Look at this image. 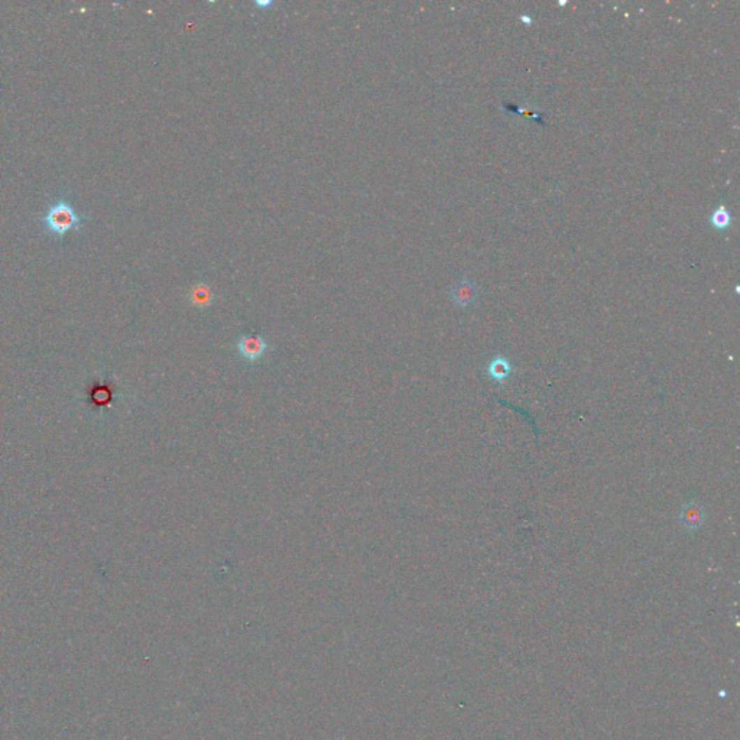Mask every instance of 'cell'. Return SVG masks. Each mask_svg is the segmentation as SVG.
Instances as JSON below:
<instances>
[{"label": "cell", "instance_id": "5b68a950", "mask_svg": "<svg viewBox=\"0 0 740 740\" xmlns=\"http://www.w3.org/2000/svg\"><path fill=\"white\" fill-rule=\"evenodd\" d=\"M479 292L476 285L469 280H461L451 288V300L461 308L472 307L477 303Z\"/></svg>", "mask_w": 740, "mask_h": 740}, {"label": "cell", "instance_id": "52a82bcc", "mask_svg": "<svg viewBox=\"0 0 740 740\" xmlns=\"http://www.w3.org/2000/svg\"><path fill=\"white\" fill-rule=\"evenodd\" d=\"M710 222L713 224L714 228H718V230H723V228H727L732 223V216L729 213V210L725 207V205H720L717 207L713 215L710 217Z\"/></svg>", "mask_w": 740, "mask_h": 740}, {"label": "cell", "instance_id": "ba28073f", "mask_svg": "<svg viewBox=\"0 0 740 740\" xmlns=\"http://www.w3.org/2000/svg\"><path fill=\"white\" fill-rule=\"evenodd\" d=\"M255 5L258 8H268V6H272L273 2H272V0H256Z\"/></svg>", "mask_w": 740, "mask_h": 740}, {"label": "cell", "instance_id": "3957f363", "mask_svg": "<svg viewBox=\"0 0 740 740\" xmlns=\"http://www.w3.org/2000/svg\"><path fill=\"white\" fill-rule=\"evenodd\" d=\"M268 349V343L262 335L258 334H245L239 338L238 350L239 354L249 362H255L261 358Z\"/></svg>", "mask_w": 740, "mask_h": 740}, {"label": "cell", "instance_id": "277c9868", "mask_svg": "<svg viewBox=\"0 0 740 740\" xmlns=\"http://www.w3.org/2000/svg\"><path fill=\"white\" fill-rule=\"evenodd\" d=\"M514 370H515V366L512 361L509 357H506L503 354L495 356L493 358H491L489 363L486 365V375H488V377L493 380L495 384H499V385L505 384L506 380L512 376Z\"/></svg>", "mask_w": 740, "mask_h": 740}, {"label": "cell", "instance_id": "8992f818", "mask_svg": "<svg viewBox=\"0 0 740 740\" xmlns=\"http://www.w3.org/2000/svg\"><path fill=\"white\" fill-rule=\"evenodd\" d=\"M211 300H213V291H211V288L207 284L201 282L193 286L191 291H189V301L197 307H201V308L207 307L211 304Z\"/></svg>", "mask_w": 740, "mask_h": 740}, {"label": "cell", "instance_id": "7a4b0ae2", "mask_svg": "<svg viewBox=\"0 0 740 740\" xmlns=\"http://www.w3.org/2000/svg\"><path fill=\"white\" fill-rule=\"evenodd\" d=\"M706 522L704 506L697 500H688L681 506L680 523L688 532H697L702 530Z\"/></svg>", "mask_w": 740, "mask_h": 740}, {"label": "cell", "instance_id": "6da1fadb", "mask_svg": "<svg viewBox=\"0 0 740 740\" xmlns=\"http://www.w3.org/2000/svg\"><path fill=\"white\" fill-rule=\"evenodd\" d=\"M42 224L54 238H62L71 230L80 231L82 217L75 213L68 201L59 200L45 211V215L42 216Z\"/></svg>", "mask_w": 740, "mask_h": 740}]
</instances>
